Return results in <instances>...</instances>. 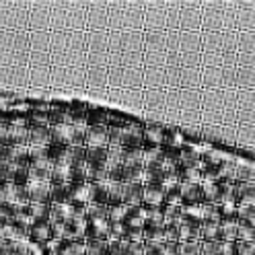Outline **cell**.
<instances>
[{
	"label": "cell",
	"mask_w": 255,
	"mask_h": 255,
	"mask_svg": "<svg viewBox=\"0 0 255 255\" xmlns=\"http://www.w3.org/2000/svg\"><path fill=\"white\" fill-rule=\"evenodd\" d=\"M25 191L29 204H52V183L50 181H27Z\"/></svg>",
	"instance_id": "obj_1"
},
{
	"label": "cell",
	"mask_w": 255,
	"mask_h": 255,
	"mask_svg": "<svg viewBox=\"0 0 255 255\" xmlns=\"http://www.w3.org/2000/svg\"><path fill=\"white\" fill-rule=\"evenodd\" d=\"M29 243H33V245H50L52 241H56V235H54V227H52V222H35L33 227L29 229Z\"/></svg>",
	"instance_id": "obj_2"
},
{
	"label": "cell",
	"mask_w": 255,
	"mask_h": 255,
	"mask_svg": "<svg viewBox=\"0 0 255 255\" xmlns=\"http://www.w3.org/2000/svg\"><path fill=\"white\" fill-rule=\"evenodd\" d=\"M142 208H165V189L161 183H144Z\"/></svg>",
	"instance_id": "obj_3"
},
{
	"label": "cell",
	"mask_w": 255,
	"mask_h": 255,
	"mask_svg": "<svg viewBox=\"0 0 255 255\" xmlns=\"http://www.w3.org/2000/svg\"><path fill=\"white\" fill-rule=\"evenodd\" d=\"M85 148H109V128L107 126H87Z\"/></svg>",
	"instance_id": "obj_4"
},
{
	"label": "cell",
	"mask_w": 255,
	"mask_h": 255,
	"mask_svg": "<svg viewBox=\"0 0 255 255\" xmlns=\"http://www.w3.org/2000/svg\"><path fill=\"white\" fill-rule=\"evenodd\" d=\"M52 144V128L50 126H29V146L47 148Z\"/></svg>",
	"instance_id": "obj_5"
},
{
	"label": "cell",
	"mask_w": 255,
	"mask_h": 255,
	"mask_svg": "<svg viewBox=\"0 0 255 255\" xmlns=\"http://www.w3.org/2000/svg\"><path fill=\"white\" fill-rule=\"evenodd\" d=\"M235 183H255V161H247V158L237 156Z\"/></svg>",
	"instance_id": "obj_6"
},
{
	"label": "cell",
	"mask_w": 255,
	"mask_h": 255,
	"mask_svg": "<svg viewBox=\"0 0 255 255\" xmlns=\"http://www.w3.org/2000/svg\"><path fill=\"white\" fill-rule=\"evenodd\" d=\"M181 204L183 206H200V204H204L202 183H181Z\"/></svg>",
	"instance_id": "obj_7"
},
{
	"label": "cell",
	"mask_w": 255,
	"mask_h": 255,
	"mask_svg": "<svg viewBox=\"0 0 255 255\" xmlns=\"http://www.w3.org/2000/svg\"><path fill=\"white\" fill-rule=\"evenodd\" d=\"M107 237H109V220L107 218L87 220L85 239H93V241H107Z\"/></svg>",
	"instance_id": "obj_8"
},
{
	"label": "cell",
	"mask_w": 255,
	"mask_h": 255,
	"mask_svg": "<svg viewBox=\"0 0 255 255\" xmlns=\"http://www.w3.org/2000/svg\"><path fill=\"white\" fill-rule=\"evenodd\" d=\"M233 200L237 206L255 204V183H235L233 185Z\"/></svg>",
	"instance_id": "obj_9"
},
{
	"label": "cell",
	"mask_w": 255,
	"mask_h": 255,
	"mask_svg": "<svg viewBox=\"0 0 255 255\" xmlns=\"http://www.w3.org/2000/svg\"><path fill=\"white\" fill-rule=\"evenodd\" d=\"M144 183H124V206L126 208H140Z\"/></svg>",
	"instance_id": "obj_10"
},
{
	"label": "cell",
	"mask_w": 255,
	"mask_h": 255,
	"mask_svg": "<svg viewBox=\"0 0 255 255\" xmlns=\"http://www.w3.org/2000/svg\"><path fill=\"white\" fill-rule=\"evenodd\" d=\"M165 212L163 208H144V229H163Z\"/></svg>",
	"instance_id": "obj_11"
},
{
	"label": "cell",
	"mask_w": 255,
	"mask_h": 255,
	"mask_svg": "<svg viewBox=\"0 0 255 255\" xmlns=\"http://www.w3.org/2000/svg\"><path fill=\"white\" fill-rule=\"evenodd\" d=\"M109 124V109L103 107H89L87 126H107Z\"/></svg>",
	"instance_id": "obj_12"
},
{
	"label": "cell",
	"mask_w": 255,
	"mask_h": 255,
	"mask_svg": "<svg viewBox=\"0 0 255 255\" xmlns=\"http://www.w3.org/2000/svg\"><path fill=\"white\" fill-rule=\"evenodd\" d=\"M50 204H29V216L35 222H50Z\"/></svg>",
	"instance_id": "obj_13"
},
{
	"label": "cell",
	"mask_w": 255,
	"mask_h": 255,
	"mask_svg": "<svg viewBox=\"0 0 255 255\" xmlns=\"http://www.w3.org/2000/svg\"><path fill=\"white\" fill-rule=\"evenodd\" d=\"M237 225L239 220H222L218 225V233H220V241H237Z\"/></svg>",
	"instance_id": "obj_14"
},
{
	"label": "cell",
	"mask_w": 255,
	"mask_h": 255,
	"mask_svg": "<svg viewBox=\"0 0 255 255\" xmlns=\"http://www.w3.org/2000/svg\"><path fill=\"white\" fill-rule=\"evenodd\" d=\"M202 216H204V222H210V225H220L222 222L220 206H216V204H204L202 206Z\"/></svg>",
	"instance_id": "obj_15"
},
{
	"label": "cell",
	"mask_w": 255,
	"mask_h": 255,
	"mask_svg": "<svg viewBox=\"0 0 255 255\" xmlns=\"http://www.w3.org/2000/svg\"><path fill=\"white\" fill-rule=\"evenodd\" d=\"M237 241L255 243V225H249V222H239L237 225Z\"/></svg>",
	"instance_id": "obj_16"
},
{
	"label": "cell",
	"mask_w": 255,
	"mask_h": 255,
	"mask_svg": "<svg viewBox=\"0 0 255 255\" xmlns=\"http://www.w3.org/2000/svg\"><path fill=\"white\" fill-rule=\"evenodd\" d=\"M200 241H220L218 225H210V222H204V225L200 227Z\"/></svg>",
	"instance_id": "obj_17"
},
{
	"label": "cell",
	"mask_w": 255,
	"mask_h": 255,
	"mask_svg": "<svg viewBox=\"0 0 255 255\" xmlns=\"http://www.w3.org/2000/svg\"><path fill=\"white\" fill-rule=\"evenodd\" d=\"M85 251H87V255H107V241L85 239Z\"/></svg>",
	"instance_id": "obj_18"
},
{
	"label": "cell",
	"mask_w": 255,
	"mask_h": 255,
	"mask_svg": "<svg viewBox=\"0 0 255 255\" xmlns=\"http://www.w3.org/2000/svg\"><path fill=\"white\" fill-rule=\"evenodd\" d=\"M237 220H239V222H249V225H255V204L239 206V210H237Z\"/></svg>",
	"instance_id": "obj_19"
},
{
	"label": "cell",
	"mask_w": 255,
	"mask_h": 255,
	"mask_svg": "<svg viewBox=\"0 0 255 255\" xmlns=\"http://www.w3.org/2000/svg\"><path fill=\"white\" fill-rule=\"evenodd\" d=\"M181 255H202V241H179Z\"/></svg>",
	"instance_id": "obj_20"
},
{
	"label": "cell",
	"mask_w": 255,
	"mask_h": 255,
	"mask_svg": "<svg viewBox=\"0 0 255 255\" xmlns=\"http://www.w3.org/2000/svg\"><path fill=\"white\" fill-rule=\"evenodd\" d=\"M220 241H202V255H220Z\"/></svg>",
	"instance_id": "obj_21"
},
{
	"label": "cell",
	"mask_w": 255,
	"mask_h": 255,
	"mask_svg": "<svg viewBox=\"0 0 255 255\" xmlns=\"http://www.w3.org/2000/svg\"><path fill=\"white\" fill-rule=\"evenodd\" d=\"M237 255H255V243L237 241Z\"/></svg>",
	"instance_id": "obj_22"
},
{
	"label": "cell",
	"mask_w": 255,
	"mask_h": 255,
	"mask_svg": "<svg viewBox=\"0 0 255 255\" xmlns=\"http://www.w3.org/2000/svg\"><path fill=\"white\" fill-rule=\"evenodd\" d=\"M163 255H181L179 253V241H167L163 245Z\"/></svg>",
	"instance_id": "obj_23"
}]
</instances>
